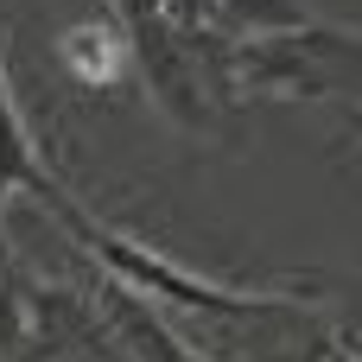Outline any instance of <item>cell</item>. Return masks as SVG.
Here are the masks:
<instances>
[{"mask_svg": "<svg viewBox=\"0 0 362 362\" xmlns=\"http://www.w3.org/2000/svg\"><path fill=\"white\" fill-rule=\"evenodd\" d=\"M0 185H38V191H51V185L38 178V159H32L19 121L6 115V95H0Z\"/></svg>", "mask_w": 362, "mask_h": 362, "instance_id": "1", "label": "cell"}]
</instances>
